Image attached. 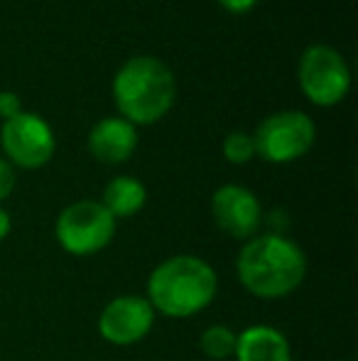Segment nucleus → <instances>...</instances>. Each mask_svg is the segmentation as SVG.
Returning <instances> with one entry per match:
<instances>
[{
	"label": "nucleus",
	"mask_w": 358,
	"mask_h": 361,
	"mask_svg": "<svg viewBox=\"0 0 358 361\" xmlns=\"http://www.w3.org/2000/svg\"><path fill=\"white\" fill-rule=\"evenodd\" d=\"M221 150H224V157L231 165H245V162H250L255 157L253 135L243 133V130H234V133H229L224 138Z\"/></svg>",
	"instance_id": "14"
},
{
	"label": "nucleus",
	"mask_w": 358,
	"mask_h": 361,
	"mask_svg": "<svg viewBox=\"0 0 358 361\" xmlns=\"http://www.w3.org/2000/svg\"><path fill=\"white\" fill-rule=\"evenodd\" d=\"M115 219L96 200H82L69 204L54 224L59 246L72 256H94L103 251L115 236Z\"/></svg>",
	"instance_id": "4"
},
{
	"label": "nucleus",
	"mask_w": 358,
	"mask_h": 361,
	"mask_svg": "<svg viewBox=\"0 0 358 361\" xmlns=\"http://www.w3.org/2000/svg\"><path fill=\"white\" fill-rule=\"evenodd\" d=\"M241 286L260 300H280L305 283L307 256L280 233H263L243 243L236 258Z\"/></svg>",
	"instance_id": "1"
},
{
	"label": "nucleus",
	"mask_w": 358,
	"mask_h": 361,
	"mask_svg": "<svg viewBox=\"0 0 358 361\" xmlns=\"http://www.w3.org/2000/svg\"><path fill=\"white\" fill-rule=\"evenodd\" d=\"M211 214L221 231L234 238H253L263 221L260 200L241 185H224L211 197Z\"/></svg>",
	"instance_id": "9"
},
{
	"label": "nucleus",
	"mask_w": 358,
	"mask_h": 361,
	"mask_svg": "<svg viewBox=\"0 0 358 361\" xmlns=\"http://www.w3.org/2000/svg\"><path fill=\"white\" fill-rule=\"evenodd\" d=\"M155 310L143 295H120L103 307L98 334L113 347H133L143 342L155 324Z\"/></svg>",
	"instance_id": "8"
},
{
	"label": "nucleus",
	"mask_w": 358,
	"mask_h": 361,
	"mask_svg": "<svg viewBox=\"0 0 358 361\" xmlns=\"http://www.w3.org/2000/svg\"><path fill=\"white\" fill-rule=\"evenodd\" d=\"M236 339H238V334L231 327H226V324H211V327H206L204 332H201L199 349L206 359L226 361V359H234Z\"/></svg>",
	"instance_id": "13"
},
{
	"label": "nucleus",
	"mask_w": 358,
	"mask_h": 361,
	"mask_svg": "<svg viewBox=\"0 0 358 361\" xmlns=\"http://www.w3.org/2000/svg\"><path fill=\"white\" fill-rule=\"evenodd\" d=\"M219 293L216 271L199 256H172L162 261L148 278V302L155 312L172 319L199 314Z\"/></svg>",
	"instance_id": "2"
},
{
	"label": "nucleus",
	"mask_w": 358,
	"mask_h": 361,
	"mask_svg": "<svg viewBox=\"0 0 358 361\" xmlns=\"http://www.w3.org/2000/svg\"><path fill=\"white\" fill-rule=\"evenodd\" d=\"M236 361H292L287 337L270 324L245 327L236 339Z\"/></svg>",
	"instance_id": "11"
},
{
	"label": "nucleus",
	"mask_w": 358,
	"mask_h": 361,
	"mask_svg": "<svg viewBox=\"0 0 358 361\" xmlns=\"http://www.w3.org/2000/svg\"><path fill=\"white\" fill-rule=\"evenodd\" d=\"M317 138V126L302 111H280L272 114L253 133L255 155L272 165H285L305 157Z\"/></svg>",
	"instance_id": "5"
},
{
	"label": "nucleus",
	"mask_w": 358,
	"mask_h": 361,
	"mask_svg": "<svg viewBox=\"0 0 358 361\" xmlns=\"http://www.w3.org/2000/svg\"><path fill=\"white\" fill-rule=\"evenodd\" d=\"M135 147H138V130L120 116L98 121L89 133V152L103 165H120L130 160Z\"/></svg>",
	"instance_id": "10"
},
{
	"label": "nucleus",
	"mask_w": 358,
	"mask_h": 361,
	"mask_svg": "<svg viewBox=\"0 0 358 361\" xmlns=\"http://www.w3.org/2000/svg\"><path fill=\"white\" fill-rule=\"evenodd\" d=\"M13 190H15V170L5 157H0V202L8 200Z\"/></svg>",
	"instance_id": "16"
},
{
	"label": "nucleus",
	"mask_w": 358,
	"mask_h": 361,
	"mask_svg": "<svg viewBox=\"0 0 358 361\" xmlns=\"http://www.w3.org/2000/svg\"><path fill=\"white\" fill-rule=\"evenodd\" d=\"M216 3H219L224 10H229V13L243 15V13H248V10L255 8V3H258V0H216Z\"/></svg>",
	"instance_id": "17"
},
{
	"label": "nucleus",
	"mask_w": 358,
	"mask_h": 361,
	"mask_svg": "<svg viewBox=\"0 0 358 361\" xmlns=\"http://www.w3.org/2000/svg\"><path fill=\"white\" fill-rule=\"evenodd\" d=\"M300 89L314 106H336L351 89V72L339 49L329 44H312L300 57L297 69Z\"/></svg>",
	"instance_id": "6"
},
{
	"label": "nucleus",
	"mask_w": 358,
	"mask_h": 361,
	"mask_svg": "<svg viewBox=\"0 0 358 361\" xmlns=\"http://www.w3.org/2000/svg\"><path fill=\"white\" fill-rule=\"evenodd\" d=\"M18 114H23V101H20V96L13 94V91H3V94H0V118L10 121Z\"/></svg>",
	"instance_id": "15"
},
{
	"label": "nucleus",
	"mask_w": 358,
	"mask_h": 361,
	"mask_svg": "<svg viewBox=\"0 0 358 361\" xmlns=\"http://www.w3.org/2000/svg\"><path fill=\"white\" fill-rule=\"evenodd\" d=\"M0 145L10 165H18L23 170H39L54 155V130L37 114L23 111L15 118L3 121L0 128Z\"/></svg>",
	"instance_id": "7"
},
{
	"label": "nucleus",
	"mask_w": 358,
	"mask_h": 361,
	"mask_svg": "<svg viewBox=\"0 0 358 361\" xmlns=\"http://www.w3.org/2000/svg\"><path fill=\"white\" fill-rule=\"evenodd\" d=\"M10 228H13V221H10V214L3 209V207H0V243H3L5 238H8Z\"/></svg>",
	"instance_id": "18"
},
{
	"label": "nucleus",
	"mask_w": 358,
	"mask_h": 361,
	"mask_svg": "<svg viewBox=\"0 0 358 361\" xmlns=\"http://www.w3.org/2000/svg\"><path fill=\"white\" fill-rule=\"evenodd\" d=\"M177 96V81L165 62L148 54L133 57L113 79V101L120 118L133 126H150L170 114Z\"/></svg>",
	"instance_id": "3"
},
{
	"label": "nucleus",
	"mask_w": 358,
	"mask_h": 361,
	"mask_svg": "<svg viewBox=\"0 0 358 361\" xmlns=\"http://www.w3.org/2000/svg\"><path fill=\"white\" fill-rule=\"evenodd\" d=\"M145 202H148V190L143 182L130 175H120L106 185L101 204L113 214V219H125L138 214L145 207Z\"/></svg>",
	"instance_id": "12"
}]
</instances>
